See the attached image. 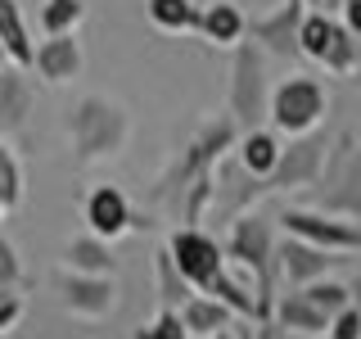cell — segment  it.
I'll return each instance as SVG.
<instances>
[{
  "label": "cell",
  "instance_id": "cell-1",
  "mask_svg": "<svg viewBox=\"0 0 361 339\" xmlns=\"http://www.w3.org/2000/svg\"><path fill=\"white\" fill-rule=\"evenodd\" d=\"M167 254H172L180 280H185L195 294L217 299V303H226V308L240 312V316H257V303L248 299V290L235 285V280L226 276L221 244L212 240V235H203V231H176L172 240H167Z\"/></svg>",
  "mask_w": 361,
  "mask_h": 339
},
{
  "label": "cell",
  "instance_id": "cell-2",
  "mask_svg": "<svg viewBox=\"0 0 361 339\" xmlns=\"http://www.w3.org/2000/svg\"><path fill=\"white\" fill-rule=\"evenodd\" d=\"M231 258L257 276V321L271 326V226L262 218H240L231 222Z\"/></svg>",
  "mask_w": 361,
  "mask_h": 339
},
{
  "label": "cell",
  "instance_id": "cell-3",
  "mask_svg": "<svg viewBox=\"0 0 361 339\" xmlns=\"http://www.w3.org/2000/svg\"><path fill=\"white\" fill-rule=\"evenodd\" d=\"M267 113L276 118L280 131L302 136V131H312L316 122H321V113H325V90H321V82H316V77H289V82H280L276 90H271Z\"/></svg>",
  "mask_w": 361,
  "mask_h": 339
},
{
  "label": "cell",
  "instance_id": "cell-4",
  "mask_svg": "<svg viewBox=\"0 0 361 339\" xmlns=\"http://www.w3.org/2000/svg\"><path fill=\"white\" fill-rule=\"evenodd\" d=\"M127 136V118H122L113 105L104 100H82L73 113V141H77V154L82 158H95V154H113Z\"/></svg>",
  "mask_w": 361,
  "mask_h": 339
},
{
  "label": "cell",
  "instance_id": "cell-5",
  "mask_svg": "<svg viewBox=\"0 0 361 339\" xmlns=\"http://www.w3.org/2000/svg\"><path fill=\"white\" fill-rule=\"evenodd\" d=\"M231 105L240 122H257L267 118L271 105V86H267V64L262 50L253 41H240V54H235V86H231Z\"/></svg>",
  "mask_w": 361,
  "mask_h": 339
},
{
  "label": "cell",
  "instance_id": "cell-6",
  "mask_svg": "<svg viewBox=\"0 0 361 339\" xmlns=\"http://www.w3.org/2000/svg\"><path fill=\"white\" fill-rule=\"evenodd\" d=\"M280 222L293 231V240L321 249V254H330V249H361V226H353V222H334V218L302 213V208H289Z\"/></svg>",
  "mask_w": 361,
  "mask_h": 339
},
{
  "label": "cell",
  "instance_id": "cell-7",
  "mask_svg": "<svg viewBox=\"0 0 361 339\" xmlns=\"http://www.w3.org/2000/svg\"><path fill=\"white\" fill-rule=\"evenodd\" d=\"M321 158H325V141L312 136V141H293L280 150V163L267 181H257L262 190H298V186H312L316 172H321Z\"/></svg>",
  "mask_w": 361,
  "mask_h": 339
},
{
  "label": "cell",
  "instance_id": "cell-8",
  "mask_svg": "<svg viewBox=\"0 0 361 339\" xmlns=\"http://www.w3.org/2000/svg\"><path fill=\"white\" fill-rule=\"evenodd\" d=\"M298 23H302V0H285V5H280V14H271V18H257L248 32H253L257 50L298 54Z\"/></svg>",
  "mask_w": 361,
  "mask_h": 339
},
{
  "label": "cell",
  "instance_id": "cell-9",
  "mask_svg": "<svg viewBox=\"0 0 361 339\" xmlns=\"http://www.w3.org/2000/svg\"><path fill=\"white\" fill-rule=\"evenodd\" d=\"M59 294L73 312H86V316H104L113 308V285L104 276H73V271H63Z\"/></svg>",
  "mask_w": 361,
  "mask_h": 339
},
{
  "label": "cell",
  "instance_id": "cell-10",
  "mask_svg": "<svg viewBox=\"0 0 361 339\" xmlns=\"http://www.w3.org/2000/svg\"><path fill=\"white\" fill-rule=\"evenodd\" d=\"M271 258H280V271H285L293 285H312V280H321L325 271H330V258H325L321 249L302 244V240H280L271 249Z\"/></svg>",
  "mask_w": 361,
  "mask_h": 339
},
{
  "label": "cell",
  "instance_id": "cell-11",
  "mask_svg": "<svg viewBox=\"0 0 361 339\" xmlns=\"http://www.w3.org/2000/svg\"><path fill=\"white\" fill-rule=\"evenodd\" d=\"M86 222H90V231H95L99 240H113V235L127 231L131 208H127V199H122L113 186H99L95 195L86 199Z\"/></svg>",
  "mask_w": 361,
  "mask_h": 339
},
{
  "label": "cell",
  "instance_id": "cell-12",
  "mask_svg": "<svg viewBox=\"0 0 361 339\" xmlns=\"http://www.w3.org/2000/svg\"><path fill=\"white\" fill-rule=\"evenodd\" d=\"M32 64L41 68L45 82H68V77H77V68H82V45H77L73 37H50L37 50Z\"/></svg>",
  "mask_w": 361,
  "mask_h": 339
},
{
  "label": "cell",
  "instance_id": "cell-13",
  "mask_svg": "<svg viewBox=\"0 0 361 339\" xmlns=\"http://www.w3.org/2000/svg\"><path fill=\"white\" fill-rule=\"evenodd\" d=\"M180 326H185V335H195V339L226 335V326H231V308L217 303V299H203V294H195V299L180 308Z\"/></svg>",
  "mask_w": 361,
  "mask_h": 339
},
{
  "label": "cell",
  "instance_id": "cell-14",
  "mask_svg": "<svg viewBox=\"0 0 361 339\" xmlns=\"http://www.w3.org/2000/svg\"><path fill=\"white\" fill-rule=\"evenodd\" d=\"M0 45H5V54H9L14 64H23V68L37 59V50H32V41H27L23 9L14 5V0H0Z\"/></svg>",
  "mask_w": 361,
  "mask_h": 339
},
{
  "label": "cell",
  "instance_id": "cell-15",
  "mask_svg": "<svg viewBox=\"0 0 361 339\" xmlns=\"http://www.w3.org/2000/svg\"><path fill=\"white\" fill-rule=\"evenodd\" d=\"M280 150H285V145H280L271 131H248L244 141H240V158H244L248 177L267 181L271 172H276V163H280Z\"/></svg>",
  "mask_w": 361,
  "mask_h": 339
},
{
  "label": "cell",
  "instance_id": "cell-16",
  "mask_svg": "<svg viewBox=\"0 0 361 339\" xmlns=\"http://www.w3.org/2000/svg\"><path fill=\"white\" fill-rule=\"evenodd\" d=\"M63 263L73 267V276H109V271H113V254L95 240V235H82V240H73L63 249Z\"/></svg>",
  "mask_w": 361,
  "mask_h": 339
},
{
  "label": "cell",
  "instance_id": "cell-17",
  "mask_svg": "<svg viewBox=\"0 0 361 339\" xmlns=\"http://www.w3.org/2000/svg\"><path fill=\"white\" fill-rule=\"evenodd\" d=\"M271 316H280V326H285V331H307V335L330 331V316L316 312L302 294H285V299H280V308L271 312Z\"/></svg>",
  "mask_w": 361,
  "mask_h": 339
},
{
  "label": "cell",
  "instance_id": "cell-18",
  "mask_svg": "<svg viewBox=\"0 0 361 339\" xmlns=\"http://www.w3.org/2000/svg\"><path fill=\"white\" fill-rule=\"evenodd\" d=\"M199 32H203L212 45H240L244 18H240V9H235V5H212V9H203Z\"/></svg>",
  "mask_w": 361,
  "mask_h": 339
},
{
  "label": "cell",
  "instance_id": "cell-19",
  "mask_svg": "<svg viewBox=\"0 0 361 339\" xmlns=\"http://www.w3.org/2000/svg\"><path fill=\"white\" fill-rule=\"evenodd\" d=\"M27 105H32V95H27V86L18 82V73H0V136L23 127Z\"/></svg>",
  "mask_w": 361,
  "mask_h": 339
},
{
  "label": "cell",
  "instance_id": "cell-20",
  "mask_svg": "<svg viewBox=\"0 0 361 339\" xmlns=\"http://www.w3.org/2000/svg\"><path fill=\"white\" fill-rule=\"evenodd\" d=\"M149 18L163 32H195L203 14L190 5V0H149Z\"/></svg>",
  "mask_w": 361,
  "mask_h": 339
},
{
  "label": "cell",
  "instance_id": "cell-21",
  "mask_svg": "<svg viewBox=\"0 0 361 339\" xmlns=\"http://www.w3.org/2000/svg\"><path fill=\"white\" fill-rule=\"evenodd\" d=\"M154 276H158V290H163V303H167V308H172V303L185 308V303L195 299V290L180 280V271H176V263H172V254H167V249H158V254H154Z\"/></svg>",
  "mask_w": 361,
  "mask_h": 339
},
{
  "label": "cell",
  "instance_id": "cell-22",
  "mask_svg": "<svg viewBox=\"0 0 361 339\" xmlns=\"http://www.w3.org/2000/svg\"><path fill=\"white\" fill-rule=\"evenodd\" d=\"M298 294L312 303L316 312H325V316H334V312L353 308V294H348V285H338V280H312V285H302Z\"/></svg>",
  "mask_w": 361,
  "mask_h": 339
},
{
  "label": "cell",
  "instance_id": "cell-23",
  "mask_svg": "<svg viewBox=\"0 0 361 339\" xmlns=\"http://www.w3.org/2000/svg\"><path fill=\"white\" fill-rule=\"evenodd\" d=\"M330 32H334V23L325 14H302V23H298V54H307V59H325Z\"/></svg>",
  "mask_w": 361,
  "mask_h": 339
},
{
  "label": "cell",
  "instance_id": "cell-24",
  "mask_svg": "<svg viewBox=\"0 0 361 339\" xmlns=\"http://www.w3.org/2000/svg\"><path fill=\"white\" fill-rule=\"evenodd\" d=\"M86 14V5L82 0H45V9H41V28H45V37H68V28H73L77 18Z\"/></svg>",
  "mask_w": 361,
  "mask_h": 339
},
{
  "label": "cell",
  "instance_id": "cell-25",
  "mask_svg": "<svg viewBox=\"0 0 361 339\" xmlns=\"http://www.w3.org/2000/svg\"><path fill=\"white\" fill-rule=\"evenodd\" d=\"M325 68H334V73H348V68L357 64V37L348 28H338L334 23V32H330V45H325Z\"/></svg>",
  "mask_w": 361,
  "mask_h": 339
},
{
  "label": "cell",
  "instance_id": "cell-26",
  "mask_svg": "<svg viewBox=\"0 0 361 339\" xmlns=\"http://www.w3.org/2000/svg\"><path fill=\"white\" fill-rule=\"evenodd\" d=\"M23 199V177H18V163L14 154L0 145V208H14V203Z\"/></svg>",
  "mask_w": 361,
  "mask_h": 339
},
{
  "label": "cell",
  "instance_id": "cell-27",
  "mask_svg": "<svg viewBox=\"0 0 361 339\" xmlns=\"http://www.w3.org/2000/svg\"><path fill=\"white\" fill-rule=\"evenodd\" d=\"M135 339H190L185 326H180V316L172 308H163L154 316V326H145V331H135Z\"/></svg>",
  "mask_w": 361,
  "mask_h": 339
},
{
  "label": "cell",
  "instance_id": "cell-28",
  "mask_svg": "<svg viewBox=\"0 0 361 339\" xmlns=\"http://www.w3.org/2000/svg\"><path fill=\"white\" fill-rule=\"evenodd\" d=\"M325 339H361V312L357 308H343L330 316V335Z\"/></svg>",
  "mask_w": 361,
  "mask_h": 339
},
{
  "label": "cell",
  "instance_id": "cell-29",
  "mask_svg": "<svg viewBox=\"0 0 361 339\" xmlns=\"http://www.w3.org/2000/svg\"><path fill=\"white\" fill-rule=\"evenodd\" d=\"M5 285H18V258H14V249H9V240L0 235V290Z\"/></svg>",
  "mask_w": 361,
  "mask_h": 339
},
{
  "label": "cell",
  "instance_id": "cell-30",
  "mask_svg": "<svg viewBox=\"0 0 361 339\" xmlns=\"http://www.w3.org/2000/svg\"><path fill=\"white\" fill-rule=\"evenodd\" d=\"M18 312H23V299H18V294H9V299H0V331H5V326L14 321Z\"/></svg>",
  "mask_w": 361,
  "mask_h": 339
},
{
  "label": "cell",
  "instance_id": "cell-31",
  "mask_svg": "<svg viewBox=\"0 0 361 339\" xmlns=\"http://www.w3.org/2000/svg\"><path fill=\"white\" fill-rule=\"evenodd\" d=\"M348 32L361 41V0H348Z\"/></svg>",
  "mask_w": 361,
  "mask_h": 339
},
{
  "label": "cell",
  "instance_id": "cell-32",
  "mask_svg": "<svg viewBox=\"0 0 361 339\" xmlns=\"http://www.w3.org/2000/svg\"><path fill=\"white\" fill-rule=\"evenodd\" d=\"M357 312H361V280H357Z\"/></svg>",
  "mask_w": 361,
  "mask_h": 339
},
{
  "label": "cell",
  "instance_id": "cell-33",
  "mask_svg": "<svg viewBox=\"0 0 361 339\" xmlns=\"http://www.w3.org/2000/svg\"><path fill=\"white\" fill-rule=\"evenodd\" d=\"M5 59H9V54H5V45H0V64H5Z\"/></svg>",
  "mask_w": 361,
  "mask_h": 339
},
{
  "label": "cell",
  "instance_id": "cell-34",
  "mask_svg": "<svg viewBox=\"0 0 361 339\" xmlns=\"http://www.w3.org/2000/svg\"><path fill=\"white\" fill-rule=\"evenodd\" d=\"M240 339H253V335H248V331H240Z\"/></svg>",
  "mask_w": 361,
  "mask_h": 339
},
{
  "label": "cell",
  "instance_id": "cell-35",
  "mask_svg": "<svg viewBox=\"0 0 361 339\" xmlns=\"http://www.w3.org/2000/svg\"><path fill=\"white\" fill-rule=\"evenodd\" d=\"M302 5H307V0H302ZM312 5H321V0H312Z\"/></svg>",
  "mask_w": 361,
  "mask_h": 339
},
{
  "label": "cell",
  "instance_id": "cell-36",
  "mask_svg": "<svg viewBox=\"0 0 361 339\" xmlns=\"http://www.w3.org/2000/svg\"><path fill=\"white\" fill-rule=\"evenodd\" d=\"M0 299H9V294H5V290H0Z\"/></svg>",
  "mask_w": 361,
  "mask_h": 339
},
{
  "label": "cell",
  "instance_id": "cell-37",
  "mask_svg": "<svg viewBox=\"0 0 361 339\" xmlns=\"http://www.w3.org/2000/svg\"><path fill=\"white\" fill-rule=\"evenodd\" d=\"M212 339H226V335H212Z\"/></svg>",
  "mask_w": 361,
  "mask_h": 339
},
{
  "label": "cell",
  "instance_id": "cell-38",
  "mask_svg": "<svg viewBox=\"0 0 361 339\" xmlns=\"http://www.w3.org/2000/svg\"><path fill=\"white\" fill-rule=\"evenodd\" d=\"M0 339H5V335H0Z\"/></svg>",
  "mask_w": 361,
  "mask_h": 339
}]
</instances>
